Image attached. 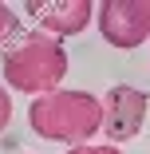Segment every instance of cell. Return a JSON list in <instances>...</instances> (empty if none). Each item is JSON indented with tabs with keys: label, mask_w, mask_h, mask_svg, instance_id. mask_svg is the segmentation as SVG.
Segmentation results:
<instances>
[{
	"label": "cell",
	"mask_w": 150,
	"mask_h": 154,
	"mask_svg": "<svg viewBox=\"0 0 150 154\" xmlns=\"http://www.w3.org/2000/svg\"><path fill=\"white\" fill-rule=\"evenodd\" d=\"M16 28H20V20H16V12H12L8 4H0V44H8V40L16 36Z\"/></svg>",
	"instance_id": "6"
},
{
	"label": "cell",
	"mask_w": 150,
	"mask_h": 154,
	"mask_svg": "<svg viewBox=\"0 0 150 154\" xmlns=\"http://www.w3.org/2000/svg\"><path fill=\"white\" fill-rule=\"evenodd\" d=\"M4 83L24 95H51L67 75V48L63 40H51L44 32H16L4 44Z\"/></svg>",
	"instance_id": "1"
},
{
	"label": "cell",
	"mask_w": 150,
	"mask_h": 154,
	"mask_svg": "<svg viewBox=\"0 0 150 154\" xmlns=\"http://www.w3.org/2000/svg\"><path fill=\"white\" fill-rule=\"evenodd\" d=\"M8 122H12V95L4 91V83H0V131H4Z\"/></svg>",
	"instance_id": "7"
},
{
	"label": "cell",
	"mask_w": 150,
	"mask_h": 154,
	"mask_svg": "<svg viewBox=\"0 0 150 154\" xmlns=\"http://www.w3.org/2000/svg\"><path fill=\"white\" fill-rule=\"evenodd\" d=\"M146 107H150L146 91L127 87V83L111 87L107 95H103V134H107V142L111 146L130 142L142 131V122H146Z\"/></svg>",
	"instance_id": "4"
},
{
	"label": "cell",
	"mask_w": 150,
	"mask_h": 154,
	"mask_svg": "<svg viewBox=\"0 0 150 154\" xmlns=\"http://www.w3.org/2000/svg\"><path fill=\"white\" fill-rule=\"evenodd\" d=\"M28 127L47 142H67V150L87 146L95 138V131H103V99L91 91L59 87L28 107Z\"/></svg>",
	"instance_id": "2"
},
{
	"label": "cell",
	"mask_w": 150,
	"mask_h": 154,
	"mask_svg": "<svg viewBox=\"0 0 150 154\" xmlns=\"http://www.w3.org/2000/svg\"><path fill=\"white\" fill-rule=\"evenodd\" d=\"M28 20H36V28L51 40H67V36H79L95 16V4L91 0H28L24 4Z\"/></svg>",
	"instance_id": "5"
},
{
	"label": "cell",
	"mask_w": 150,
	"mask_h": 154,
	"mask_svg": "<svg viewBox=\"0 0 150 154\" xmlns=\"http://www.w3.org/2000/svg\"><path fill=\"white\" fill-rule=\"evenodd\" d=\"M95 24L111 48H142L150 40V0H103L95 8Z\"/></svg>",
	"instance_id": "3"
},
{
	"label": "cell",
	"mask_w": 150,
	"mask_h": 154,
	"mask_svg": "<svg viewBox=\"0 0 150 154\" xmlns=\"http://www.w3.org/2000/svg\"><path fill=\"white\" fill-rule=\"evenodd\" d=\"M67 154H123V150L111 146V142H107V146H91V142H87V146H71Z\"/></svg>",
	"instance_id": "8"
}]
</instances>
